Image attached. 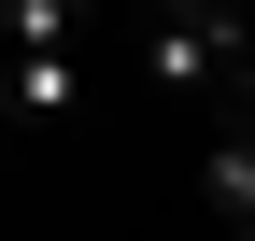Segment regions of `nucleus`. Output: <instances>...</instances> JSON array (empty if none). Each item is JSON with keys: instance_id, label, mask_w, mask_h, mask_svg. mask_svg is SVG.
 I'll use <instances>...</instances> for the list:
<instances>
[{"instance_id": "f03ea898", "label": "nucleus", "mask_w": 255, "mask_h": 241, "mask_svg": "<svg viewBox=\"0 0 255 241\" xmlns=\"http://www.w3.org/2000/svg\"><path fill=\"white\" fill-rule=\"evenodd\" d=\"M199 199H213V227H255V142H241V114H227V142L199 156Z\"/></svg>"}, {"instance_id": "f257e3e1", "label": "nucleus", "mask_w": 255, "mask_h": 241, "mask_svg": "<svg viewBox=\"0 0 255 241\" xmlns=\"http://www.w3.org/2000/svg\"><path fill=\"white\" fill-rule=\"evenodd\" d=\"M142 71L170 100H241V0L213 14H142Z\"/></svg>"}, {"instance_id": "20e7f679", "label": "nucleus", "mask_w": 255, "mask_h": 241, "mask_svg": "<svg viewBox=\"0 0 255 241\" xmlns=\"http://www.w3.org/2000/svg\"><path fill=\"white\" fill-rule=\"evenodd\" d=\"M213 241H241V227H213Z\"/></svg>"}, {"instance_id": "7ed1b4c3", "label": "nucleus", "mask_w": 255, "mask_h": 241, "mask_svg": "<svg viewBox=\"0 0 255 241\" xmlns=\"http://www.w3.org/2000/svg\"><path fill=\"white\" fill-rule=\"evenodd\" d=\"M142 14H213V0H142Z\"/></svg>"}]
</instances>
